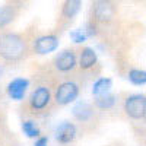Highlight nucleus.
Segmentation results:
<instances>
[{"label":"nucleus","instance_id":"nucleus-18","mask_svg":"<svg viewBox=\"0 0 146 146\" xmlns=\"http://www.w3.org/2000/svg\"><path fill=\"white\" fill-rule=\"evenodd\" d=\"M127 79L133 85H146V70L131 69L127 73Z\"/></svg>","mask_w":146,"mask_h":146},{"label":"nucleus","instance_id":"nucleus-19","mask_svg":"<svg viewBox=\"0 0 146 146\" xmlns=\"http://www.w3.org/2000/svg\"><path fill=\"white\" fill-rule=\"evenodd\" d=\"M70 38H72V41L75 42V44H82V42H85V41L88 40L86 35H85V32L82 31V28L70 31Z\"/></svg>","mask_w":146,"mask_h":146},{"label":"nucleus","instance_id":"nucleus-1","mask_svg":"<svg viewBox=\"0 0 146 146\" xmlns=\"http://www.w3.org/2000/svg\"><path fill=\"white\" fill-rule=\"evenodd\" d=\"M56 108L57 107L54 102L53 85L44 73L38 70L34 75V86L29 89L25 101H22L19 111L23 118L40 121L50 117Z\"/></svg>","mask_w":146,"mask_h":146},{"label":"nucleus","instance_id":"nucleus-24","mask_svg":"<svg viewBox=\"0 0 146 146\" xmlns=\"http://www.w3.org/2000/svg\"><path fill=\"white\" fill-rule=\"evenodd\" d=\"M58 146H60V145H58ZM67 146H72V145H67Z\"/></svg>","mask_w":146,"mask_h":146},{"label":"nucleus","instance_id":"nucleus-10","mask_svg":"<svg viewBox=\"0 0 146 146\" xmlns=\"http://www.w3.org/2000/svg\"><path fill=\"white\" fill-rule=\"evenodd\" d=\"M79 133H80V130H79V127L75 121L63 120L54 127L53 137L60 146H67V145L75 143V140L79 136Z\"/></svg>","mask_w":146,"mask_h":146},{"label":"nucleus","instance_id":"nucleus-6","mask_svg":"<svg viewBox=\"0 0 146 146\" xmlns=\"http://www.w3.org/2000/svg\"><path fill=\"white\" fill-rule=\"evenodd\" d=\"M80 7H82V2H79V0H66V2H63L62 7H60V15L57 18L56 29L53 32L60 36L64 31H67L73 23V21H75L76 15L79 13Z\"/></svg>","mask_w":146,"mask_h":146},{"label":"nucleus","instance_id":"nucleus-15","mask_svg":"<svg viewBox=\"0 0 146 146\" xmlns=\"http://www.w3.org/2000/svg\"><path fill=\"white\" fill-rule=\"evenodd\" d=\"M21 130L28 139H38L40 136H42V129L40 126V123L36 120L32 118H22L21 121Z\"/></svg>","mask_w":146,"mask_h":146},{"label":"nucleus","instance_id":"nucleus-23","mask_svg":"<svg viewBox=\"0 0 146 146\" xmlns=\"http://www.w3.org/2000/svg\"><path fill=\"white\" fill-rule=\"evenodd\" d=\"M142 120H145L146 121V100H145V108H143V118Z\"/></svg>","mask_w":146,"mask_h":146},{"label":"nucleus","instance_id":"nucleus-22","mask_svg":"<svg viewBox=\"0 0 146 146\" xmlns=\"http://www.w3.org/2000/svg\"><path fill=\"white\" fill-rule=\"evenodd\" d=\"M3 73H5V67H3V64H0V79L3 78Z\"/></svg>","mask_w":146,"mask_h":146},{"label":"nucleus","instance_id":"nucleus-21","mask_svg":"<svg viewBox=\"0 0 146 146\" xmlns=\"http://www.w3.org/2000/svg\"><path fill=\"white\" fill-rule=\"evenodd\" d=\"M0 146H21V145H19L18 139H16V137H15V135H13V136H12V137H9V139H7L5 143H2Z\"/></svg>","mask_w":146,"mask_h":146},{"label":"nucleus","instance_id":"nucleus-16","mask_svg":"<svg viewBox=\"0 0 146 146\" xmlns=\"http://www.w3.org/2000/svg\"><path fill=\"white\" fill-rule=\"evenodd\" d=\"M111 88H113V79L111 78H98L94 83H92V95L94 98L95 96H101V95H105V94H110L111 92Z\"/></svg>","mask_w":146,"mask_h":146},{"label":"nucleus","instance_id":"nucleus-2","mask_svg":"<svg viewBox=\"0 0 146 146\" xmlns=\"http://www.w3.org/2000/svg\"><path fill=\"white\" fill-rule=\"evenodd\" d=\"M31 54L29 34L0 31V60L6 64H19Z\"/></svg>","mask_w":146,"mask_h":146},{"label":"nucleus","instance_id":"nucleus-25","mask_svg":"<svg viewBox=\"0 0 146 146\" xmlns=\"http://www.w3.org/2000/svg\"><path fill=\"white\" fill-rule=\"evenodd\" d=\"M145 146H146V143H145Z\"/></svg>","mask_w":146,"mask_h":146},{"label":"nucleus","instance_id":"nucleus-12","mask_svg":"<svg viewBox=\"0 0 146 146\" xmlns=\"http://www.w3.org/2000/svg\"><path fill=\"white\" fill-rule=\"evenodd\" d=\"M31 89V80L27 78H13L6 86V94L10 100L22 102Z\"/></svg>","mask_w":146,"mask_h":146},{"label":"nucleus","instance_id":"nucleus-11","mask_svg":"<svg viewBox=\"0 0 146 146\" xmlns=\"http://www.w3.org/2000/svg\"><path fill=\"white\" fill-rule=\"evenodd\" d=\"M146 96L143 94H131L126 96L123 102V111L130 120H142Z\"/></svg>","mask_w":146,"mask_h":146},{"label":"nucleus","instance_id":"nucleus-17","mask_svg":"<svg viewBox=\"0 0 146 146\" xmlns=\"http://www.w3.org/2000/svg\"><path fill=\"white\" fill-rule=\"evenodd\" d=\"M13 136V133L9 130V126H7V117H6V111L3 105L0 104V145L5 143L9 137Z\"/></svg>","mask_w":146,"mask_h":146},{"label":"nucleus","instance_id":"nucleus-20","mask_svg":"<svg viewBox=\"0 0 146 146\" xmlns=\"http://www.w3.org/2000/svg\"><path fill=\"white\" fill-rule=\"evenodd\" d=\"M48 142H50L48 136H47V135H42V136H40L38 139L34 140V145H32V146H48Z\"/></svg>","mask_w":146,"mask_h":146},{"label":"nucleus","instance_id":"nucleus-13","mask_svg":"<svg viewBox=\"0 0 146 146\" xmlns=\"http://www.w3.org/2000/svg\"><path fill=\"white\" fill-rule=\"evenodd\" d=\"M21 7L22 5L18 2H9L0 6V31H5L18 18Z\"/></svg>","mask_w":146,"mask_h":146},{"label":"nucleus","instance_id":"nucleus-7","mask_svg":"<svg viewBox=\"0 0 146 146\" xmlns=\"http://www.w3.org/2000/svg\"><path fill=\"white\" fill-rule=\"evenodd\" d=\"M58 44H60V36L54 32L32 35L31 36V54H36V56L50 54L57 50Z\"/></svg>","mask_w":146,"mask_h":146},{"label":"nucleus","instance_id":"nucleus-4","mask_svg":"<svg viewBox=\"0 0 146 146\" xmlns=\"http://www.w3.org/2000/svg\"><path fill=\"white\" fill-rule=\"evenodd\" d=\"M91 79L80 73L78 70V73L72 76H66V78H60L57 80L53 82V95H54V102L56 107H66L69 104L76 102L80 92L83 91V86L88 85Z\"/></svg>","mask_w":146,"mask_h":146},{"label":"nucleus","instance_id":"nucleus-8","mask_svg":"<svg viewBox=\"0 0 146 146\" xmlns=\"http://www.w3.org/2000/svg\"><path fill=\"white\" fill-rule=\"evenodd\" d=\"M78 69L80 73L86 75L89 79L98 75V54L92 47H82L79 48L78 54Z\"/></svg>","mask_w":146,"mask_h":146},{"label":"nucleus","instance_id":"nucleus-9","mask_svg":"<svg viewBox=\"0 0 146 146\" xmlns=\"http://www.w3.org/2000/svg\"><path fill=\"white\" fill-rule=\"evenodd\" d=\"M115 5L113 2H105V0H98V2H94L91 5V15L89 19L92 22H95L96 25H105L110 23L114 16H115Z\"/></svg>","mask_w":146,"mask_h":146},{"label":"nucleus","instance_id":"nucleus-3","mask_svg":"<svg viewBox=\"0 0 146 146\" xmlns=\"http://www.w3.org/2000/svg\"><path fill=\"white\" fill-rule=\"evenodd\" d=\"M78 54H79V48L76 47H67L64 50L58 51L50 63H44L40 70L48 78V80L53 82L60 79V78H66L72 76L78 73Z\"/></svg>","mask_w":146,"mask_h":146},{"label":"nucleus","instance_id":"nucleus-5","mask_svg":"<svg viewBox=\"0 0 146 146\" xmlns=\"http://www.w3.org/2000/svg\"><path fill=\"white\" fill-rule=\"evenodd\" d=\"M70 113L80 131H88L94 129V126H96L100 121V113L95 110L92 102L85 100H78L73 104Z\"/></svg>","mask_w":146,"mask_h":146},{"label":"nucleus","instance_id":"nucleus-14","mask_svg":"<svg viewBox=\"0 0 146 146\" xmlns=\"http://www.w3.org/2000/svg\"><path fill=\"white\" fill-rule=\"evenodd\" d=\"M117 102H118L117 95L110 92V94H105V95H101V96H95L92 105L95 107L96 111L101 114L102 111H111V110H114L117 107Z\"/></svg>","mask_w":146,"mask_h":146}]
</instances>
